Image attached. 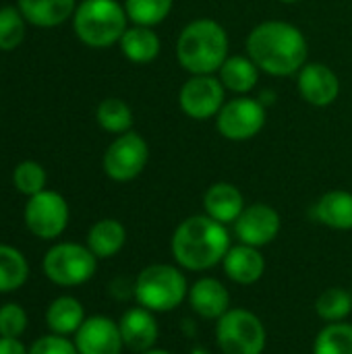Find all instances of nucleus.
I'll return each mask as SVG.
<instances>
[{"instance_id": "17", "label": "nucleus", "mask_w": 352, "mask_h": 354, "mask_svg": "<svg viewBox=\"0 0 352 354\" xmlns=\"http://www.w3.org/2000/svg\"><path fill=\"white\" fill-rule=\"evenodd\" d=\"M224 274L241 286H251L259 282L266 274V259L259 249L249 245H234L228 249L224 261H222Z\"/></svg>"}, {"instance_id": "13", "label": "nucleus", "mask_w": 352, "mask_h": 354, "mask_svg": "<svg viewBox=\"0 0 352 354\" xmlns=\"http://www.w3.org/2000/svg\"><path fill=\"white\" fill-rule=\"evenodd\" d=\"M79 354H120L124 342L114 319L104 315L87 317L75 334Z\"/></svg>"}, {"instance_id": "12", "label": "nucleus", "mask_w": 352, "mask_h": 354, "mask_svg": "<svg viewBox=\"0 0 352 354\" xmlns=\"http://www.w3.org/2000/svg\"><path fill=\"white\" fill-rule=\"evenodd\" d=\"M280 214L268 203H253L243 209L234 222V236L239 243L261 249L280 234Z\"/></svg>"}, {"instance_id": "35", "label": "nucleus", "mask_w": 352, "mask_h": 354, "mask_svg": "<svg viewBox=\"0 0 352 354\" xmlns=\"http://www.w3.org/2000/svg\"><path fill=\"white\" fill-rule=\"evenodd\" d=\"M141 354H172V353H168V351H162V348H151V351H145V353H141Z\"/></svg>"}, {"instance_id": "6", "label": "nucleus", "mask_w": 352, "mask_h": 354, "mask_svg": "<svg viewBox=\"0 0 352 354\" xmlns=\"http://www.w3.org/2000/svg\"><path fill=\"white\" fill-rule=\"evenodd\" d=\"M216 342L222 354H263L268 332L255 313L234 307L218 319Z\"/></svg>"}, {"instance_id": "10", "label": "nucleus", "mask_w": 352, "mask_h": 354, "mask_svg": "<svg viewBox=\"0 0 352 354\" xmlns=\"http://www.w3.org/2000/svg\"><path fill=\"white\" fill-rule=\"evenodd\" d=\"M266 124V108L247 95L234 97L218 112V133L230 141H247L255 137Z\"/></svg>"}, {"instance_id": "33", "label": "nucleus", "mask_w": 352, "mask_h": 354, "mask_svg": "<svg viewBox=\"0 0 352 354\" xmlns=\"http://www.w3.org/2000/svg\"><path fill=\"white\" fill-rule=\"evenodd\" d=\"M29 354H79L75 342L66 340L64 336L52 334L35 340V344L29 348Z\"/></svg>"}, {"instance_id": "22", "label": "nucleus", "mask_w": 352, "mask_h": 354, "mask_svg": "<svg viewBox=\"0 0 352 354\" xmlns=\"http://www.w3.org/2000/svg\"><path fill=\"white\" fill-rule=\"evenodd\" d=\"M218 73H220V83L224 85V89L239 93V95L249 93L257 85V79H259V66L247 56H228Z\"/></svg>"}, {"instance_id": "3", "label": "nucleus", "mask_w": 352, "mask_h": 354, "mask_svg": "<svg viewBox=\"0 0 352 354\" xmlns=\"http://www.w3.org/2000/svg\"><path fill=\"white\" fill-rule=\"evenodd\" d=\"M178 64L191 75H214L228 58L226 29L214 19L191 21L176 41Z\"/></svg>"}, {"instance_id": "37", "label": "nucleus", "mask_w": 352, "mask_h": 354, "mask_svg": "<svg viewBox=\"0 0 352 354\" xmlns=\"http://www.w3.org/2000/svg\"><path fill=\"white\" fill-rule=\"evenodd\" d=\"M280 2H286V4H293V2H299V0H280Z\"/></svg>"}, {"instance_id": "9", "label": "nucleus", "mask_w": 352, "mask_h": 354, "mask_svg": "<svg viewBox=\"0 0 352 354\" xmlns=\"http://www.w3.org/2000/svg\"><path fill=\"white\" fill-rule=\"evenodd\" d=\"M68 224V203L56 191H41L27 199L25 226L37 239L50 241L64 232Z\"/></svg>"}, {"instance_id": "32", "label": "nucleus", "mask_w": 352, "mask_h": 354, "mask_svg": "<svg viewBox=\"0 0 352 354\" xmlns=\"http://www.w3.org/2000/svg\"><path fill=\"white\" fill-rule=\"evenodd\" d=\"M27 330V313L17 303H6L0 307V336L19 338Z\"/></svg>"}, {"instance_id": "11", "label": "nucleus", "mask_w": 352, "mask_h": 354, "mask_svg": "<svg viewBox=\"0 0 352 354\" xmlns=\"http://www.w3.org/2000/svg\"><path fill=\"white\" fill-rule=\"evenodd\" d=\"M178 106L193 120L218 116L224 106V85L212 75H193L180 87Z\"/></svg>"}, {"instance_id": "19", "label": "nucleus", "mask_w": 352, "mask_h": 354, "mask_svg": "<svg viewBox=\"0 0 352 354\" xmlns=\"http://www.w3.org/2000/svg\"><path fill=\"white\" fill-rule=\"evenodd\" d=\"M17 8L35 27H56L75 15L77 0H19Z\"/></svg>"}, {"instance_id": "36", "label": "nucleus", "mask_w": 352, "mask_h": 354, "mask_svg": "<svg viewBox=\"0 0 352 354\" xmlns=\"http://www.w3.org/2000/svg\"><path fill=\"white\" fill-rule=\"evenodd\" d=\"M191 354H212L207 348H201V346H197V348H193L191 351Z\"/></svg>"}, {"instance_id": "14", "label": "nucleus", "mask_w": 352, "mask_h": 354, "mask_svg": "<svg viewBox=\"0 0 352 354\" xmlns=\"http://www.w3.org/2000/svg\"><path fill=\"white\" fill-rule=\"evenodd\" d=\"M297 83H299V91H301L303 100L317 108H326V106L334 104L340 93V81H338L336 73L322 62L305 64L299 71Z\"/></svg>"}, {"instance_id": "16", "label": "nucleus", "mask_w": 352, "mask_h": 354, "mask_svg": "<svg viewBox=\"0 0 352 354\" xmlns=\"http://www.w3.org/2000/svg\"><path fill=\"white\" fill-rule=\"evenodd\" d=\"M187 301L199 317L214 319V322H218L222 315H226L232 309L228 288L218 278H212V276L199 278L189 288Z\"/></svg>"}, {"instance_id": "8", "label": "nucleus", "mask_w": 352, "mask_h": 354, "mask_svg": "<svg viewBox=\"0 0 352 354\" xmlns=\"http://www.w3.org/2000/svg\"><path fill=\"white\" fill-rule=\"evenodd\" d=\"M147 160H149L147 141L141 135L129 131V133L118 135L108 145L102 166L108 178L116 183H129L143 172V168L147 166Z\"/></svg>"}, {"instance_id": "2", "label": "nucleus", "mask_w": 352, "mask_h": 354, "mask_svg": "<svg viewBox=\"0 0 352 354\" xmlns=\"http://www.w3.org/2000/svg\"><path fill=\"white\" fill-rule=\"evenodd\" d=\"M230 247L226 224L216 222L207 214L183 220L170 243L174 261L187 272H207L216 268L224 261Z\"/></svg>"}, {"instance_id": "4", "label": "nucleus", "mask_w": 352, "mask_h": 354, "mask_svg": "<svg viewBox=\"0 0 352 354\" xmlns=\"http://www.w3.org/2000/svg\"><path fill=\"white\" fill-rule=\"evenodd\" d=\"M133 295L137 303L151 313H168L185 303L189 297V282L180 268L154 263L139 272Z\"/></svg>"}, {"instance_id": "34", "label": "nucleus", "mask_w": 352, "mask_h": 354, "mask_svg": "<svg viewBox=\"0 0 352 354\" xmlns=\"http://www.w3.org/2000/svg\"><path fill=\"white\" fill-rule=\"evenodd\" d=\"M0 354H29L19 338H2L0 336Z\"/></svg>"}, {"instance_id": "24", "label": "nucleus", "mask_w": 352, "mask_h": 354, "mask_svg": "<svg viewBox=\"0 0 352 354\" xmlns=\"http://www.w3.org/2000/svg\"><path fill=\"white\" fill-rule=\"evenodd\" d=\"M83 322H85L83 305L73 297L54 299L46 311V324L52 330V334H58V336L77 334Z\"/></svg>"}, {"instance_id": "30", "label": "nucleus", "mask_w": 352, "mask_h": 354, "mask_svg": "<svg viewBox=\"0 0 352 354\" xmlns=\"http://www.w3.org/2000/svg\"><path fill=\"white\" fill-rule=\"evenodd\" d=\"M25 17L15 6L0 8V52L19 48L25 39Z\"/></svg>"}, {"instance_id": "15", "label": "nucleus", "mask_w": 352, "mask_h": 354, "mask_svg": "<svg viewBox=\"0 0 352 354\" xmlns=\"http://www.w3.org/2000/svg\"><path fill=\"white\" fill-rule=\"evenodd\" d=\"M118 328H120V336H122L124 346L129 351L139 354L151 351L158 342V336H160L156 315L141 305L124 311L120 322H118Z\"/></svg>"}, {"instance_id": "18", "label": "nucleus", "mask_w": 352, "mask_h": 354, "mask_svg": "<svg viewBox=\"0 0 352 354\" xmlns=\"http://www.w3.org/2000/svg\"><path fill=\"white\" fill-rule=\"evenodd\" d=\"M203 207L210 218L220 224H234L245 209L243 193L230 183H216L203 195Z\"/></svg>"}, {"instance_id": "28", "label": "nucleus", "mask_w": 352, "mask_h": 354, "mask_svg": "<svg viewBox=\"0 0 352 354\" xmlns=\"http://www.w3.org/2000/svg\"><path fill=\"white\" fill-rule=\"evenodd\" d=\"M313 354H352V326L328 324L313 342Z\"/></svg>"}, {"instance_id": "23", "label": "nucleus", "mask_w": 352, "mask_h": 354, "mask_svg": "<svg viewBox=\"0 0 352 354\" xmlns=\"http://www.w3.org/2000/svg\"><path fill=\"white\" fill-rule=\"evenodd\" d=\"M118 44H120L122 54L131 62H137V64L151 62L160 54V48H162L160 37L151 31V27H143V25L127 27Z\"/></svg>"}, {"instance_id": "1", "label": "nucleus", "mask_w": 352, "mask_h": 354, "mask_svg": "<svg viewBox=\"0 0 352 354\" xmlns=\"http://www.w3.org/2000/svg\"><path fill=\"white\" fill-rule=\"evenodd\" d=\"M249 58L268 75L288 77L307 60V39L299 27L284 21L259 23L247 37Z\"/></svg>"}, {"instance_id": "21", "label": "nucleus", "mask_w": 352, "mask_h": 354, "mask_svg": "<svg viewBox=\"0 0 352 354\" xmlns=\"http://www.w3.org/2000/svg\"><path fill=\"white\" fill-rule=\"evenodd\" d=\"M127 243V230L118 220L104 218L95 222L87 232V247L98 259L114 257Z\"/></svg>"}, {"instance_id": "31", "label": "nucleus", "mask_w": 352, "mask_h": 354, "mask_svg": "<svg viewBox=\"0 0 352 354\" xmlns=\"http://www.w3.org/2000/svg\"><path fill=\"white\" fill-rule=\"evenodd\" d=\"M46 170L39 162L33 160H23L15 166L12 170V183L19 193L33 197L46 189Z\"/></svg>"}, {"instance_id": "7", "label": "nucleus", "mask_w": 352, "mask_h": 354, "mask_svg": "<svg viewBox=\"0 0 352 354\" xmlns=\"http://www.w3.org/2000/svg\"><path fill=\"white\" fill-rule=\"evenodd\" d=\"M98 257L77 243L54 245L44 257V274L58 286H79L93 278Z\"/></svg>"}, {"instance_id": "25", "label": "nucleus", "mask_w": 352, "mask_h": 354, "mask_svg": "<svg viewBox=\"0 0 352 354\" xmlns=\"http://www.w3.org/2000/svg\"><path fill=\"white\" fill-rule=\"evenodd\" d=\"M29 278V266L23 253L15 247L0 245V292L21 288Z\"/></svg>"}, {"instance_id": "29", "label": "nucleus", "mask_w": 352, "mask_h": 354, "mask_svg": "<svg viewBox=\"0 0 352 354\" xmlns=\"http://www.w3.org/2000/svg\"><path fill=\"white\" fill-rule=\"evenodd\" d=\"M124 10L135 25L154 27L170 15L172 0H124Z\"/></svg>"}, {"instance_id": "5", "label": "nucleus", "mask_w": 352, "mask_h": 354, "mask_svg": "<svg viewBox=\"0 0 352 354\" xmlns=\"http://www.w3.org/2000/svg\"><path fill=\"white\" fill-rule=\"evenodd\" d=\"M127 10L118 0H83L73 15L77 37L89 48H108L127 31Z\"/></svg>"}, {"instance_id": "26", "label": "nucleus", "mask_w": 352, "mask_h": 354, "mask_svg": "<svg viewBox=\"0 0 352 354\" xmlns=\"http://www.w3.org/2000/svg\"><path fill=\"white\" fill-rule=\"evenodd\" d=\"M315 313L328 324L344 322L352 313V292L342 286L326 288L315 301Z\"/></svg>"}, {"instance_id": "20", "label": "nucleus", "mask_w": 352, "mask_h": 354, "mask_svg": "<svg viewBox=\"0 0 352 354\" xmlns=\"http://www.w3.org/2000/svg\"><path fill=\"white\" fill-rule=\"evenodd\" d=\"M313 218L334 230H352V193L330 191L313 207Z\"/></svg>"}, {"instance_id": "27", "label": "nucleus", "mask_w": 352, "mask_h": 354, "mask_svg": "<svg viewBox=\"0 0 352 354\" xmlns=\"http://www.w3.org/2000/svg\"><path fill=\"white\" fill-rule=\"evenodd\" d=\"M95 118L98 124L114 135H122L129 133L133 127V110L127 102L118 100V97H106L98 110H95Z\"/></svg>"}]
</instances>
